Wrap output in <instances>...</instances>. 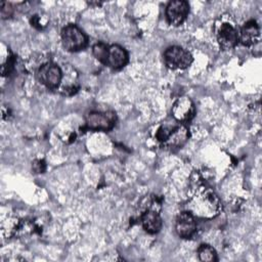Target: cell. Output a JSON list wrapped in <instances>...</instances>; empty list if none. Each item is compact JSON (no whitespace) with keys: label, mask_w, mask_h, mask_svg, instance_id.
Returning <instances> with one entry per match:
<instances>
[{"label":"cell","mask_w":262,"mask_h":262,"mask_svg":"<svg viewBox=\"0 0 262 262\" xmlns=\"http://www.w3.org/2000/svg\"><path fill=\"white\" fill-rule=\"evenodd\" d=\"M216 37L219 46L223 50H229L238 43V31L231 23L221 20L216 27Z\"/></svg>","instance_id":"cell-7"},{"label":"cell","mask_w":262,"mask_h":262,"mask_svg":"<svg viewBox=\"0 0 262 262\" xmlns=\"http://www.w3.org/2000/svg\"><path fill=\"white\" fill-rule=\"evenodd\" d=\"M33 169L37 172V173H43V171L45 170V164L43 161L39 160V161H36L34 164H33Z\"/></svg>","instance_id":"cell-17"},{"label":"cell","mask_w":262,"mask_h":262,"mask_svg":"<svg viewBox=\"0 0 262 262\" xmlns=\"http://www.w3.org/2000/svg\"><path fill=\"white\" fill-rule=\"evenodd\" d=\"M175 230L181 238H190L196 232L195 217L189 211L180 212L175 221Z\"/></svg>","instance_id":"cell-10"},{"label":"cell","mask_w":262,"mask_h":262,"mask_svg":"<svg viewBox=\"0 0 262 262\" xmlns=\"http://www.w3.org/2000/svg\"><path fill=\"white\" fill-rule=\"evenodd\" d=\"M129 56L126 49L118 44L108 45L107 54L105 58V66L113 70H120L124 68L128 62Z\"/></svg>","instance_id":"cell-11"},{"label":"cell","mask_w":262,"mask_h":262,"mask_svg":"<svg viewBox=\"0 0 262 262\" xmlns=\"http://www.w3.org/2000/svg\"><path fill=\"white\" fill-rule=\"evenodd\" d=\"M107 48H108V45L103 42H97L92 47V52H93L94 57L103 64L105 63Z\"/></svg>","instance_id":"cell-15"},{"label":"cell","mask_w":262,"mask_h":262,"mask_svg":"<svg viewBox=\"0 0 262 262\" xmlns=\"http://www.w3.org/2000/svg\"><path fill=\"white\" fill-rule=\"evenodd\" d=\"M190 213L195 217H202L205 206V217H214L221 209V204L214 191L206 189L200 195L192 196L190 200Z\"/></svg>","instance_id":"cell-2"},{"label":"cell","mask_w":262,"mask_h":262,"mask_svg":"<svg viewBox=\"0 0 262 262\" xmlns=\"http://www.w3.org/2000/svg\"><path fill=\"white\" fill-rule=\"evenodd\" d=\"M173 118L182 124L188 123L195 115V107L189 97L181 96L176 99L172 106Z\"/></svg>","instance_id":"cell-9"},{"label":"cell","mask_w":262,"mask_h":262,"mask_svg":"<svg viewBox=\"0 0 262 262\" xmlns=\"http://www.w3.org/2000/svg\"><path fill=\"white\" fill-rule=\"evenodd\" d=\"M86 128L94 131H108L114 128L117 116L114 112H91L86 118Z\"/></svg>","instance_id":"cell-6"},{"label":"cell","mask_w":262,"mask_h":262,"mask_svg":"<svg viewBox=\"0 0 262 262\" xmlns=\"http://www.w3.org/2000/svg\"><path fill=\"white\" fill-rule=\"evenodd\" d=\"M156 137L166 147L181 148L188 140L189 132L182 123L166 124L158 129Z\"/></svg>","instance_id":"cell-1"},{"label":"cell","mask_w":262,"mask_h":262,"mask_svg":"<svg viewBox=\"0 0 262 262\" xmlns=\"http://www.w3.org/2000/svg\"><path fill=\"white\" fill-rule=\"evenodd\" d=\"M189 5L184 0L170 1L166 7L167 21L174 27L180 26L187 17Z\"/></svg>","instance_id":"cell-8"},{"label":"cell","mask_w":262,"mask_h":262,"mask_svg":"<svg viewBox=\"0 0 262 262\" xmlns=\"http://www.w3.org/2000/svg\"><path fill=\"white\" fill-rule=\"evenodd\" d=\"M12 14V6L8 2H1V16L3 18L9 17Z\"/></svg>","instance_id":"cell-16"},{"label":"cell","mask_w":262,"mask_h":262,"mask_svg":"<svg viewBox=\"0 0 262 262\" xmlns=\"http://www.w3.org/2000/svg\"><path fill=\"white\" fill-rule=\"evenodd\" d=\"M165 64L173 70H184L192 62L190 52L180 46H170L163 54Z\"/></svg>","instance_id":"cell-4"},{"label":"cell","mask_w":262,"mask_h":262,"mask_svg":"<svg viewBox=\"0 0 262 262\" xmlns=\"http://www.w3.org/2000/svg\"><path fill=\"white\" fill-rule=\"evenodd\" d=\"M37 78L48 89H57L62 80V70L54 62L46 61L37 71Z\"/></svg>","instance_id":"cell-5"},{"label":"cell","mask_w":262,"mask_h":262,"mask_svg":"<svg viewBox=\"0 0 262 262\" xmlns=\"http://www.w3.org/2000/svg\"><path fill=\"white\" fill-rule=\"evenodd\" d=\"M198 256L201 261H205V262H213L218 260L215 249L207 244H203L199 247Z\"/></svg>","instance_id":"cell-14"},{"label":"cell","mask_w":262,"mask_h":262,"mask_svg":"<svg viewBox=\"0 0 262 262\" xmlns=\"http://www.w3.org/2000/svg\"><path fill=\"white\" fill-rule=\"evenodd\" d=\"M141 224L146 232L155 234L161 230L163 221L157 210L148 209L141 214Z\"/></svg>","instance_id":"cell-13"},{"label":"cell","mask_w":262,"mask_h":262,"mask_svg":"<svg viewBox=\"0 0 262 262\" xmlns=\"http://www.w3.org/2000/svg\"><path fill=\"white\" fill-rule=\"evenodd\" d=\"M61 43L66 50L76 52L84 49L88 44L85 33L76 25L70 24L61 30Z\"/></svg>","instance_id":"cell-3"},{"label":"cell","mask_w":262,"mask_h":262,"mask_svg":"<svg viewBox=\"0 0 262 262\" xmlns=\"http://www.w3.org/2000/svg\"><path fill=\"white\" fill-rule=\"evenodd\" d=\"M260 39V28L256 20L251 19L244 24L238 31V42L244 46H253Z\"/></svg>","instance_id":"cell-12"}]
</instances>
